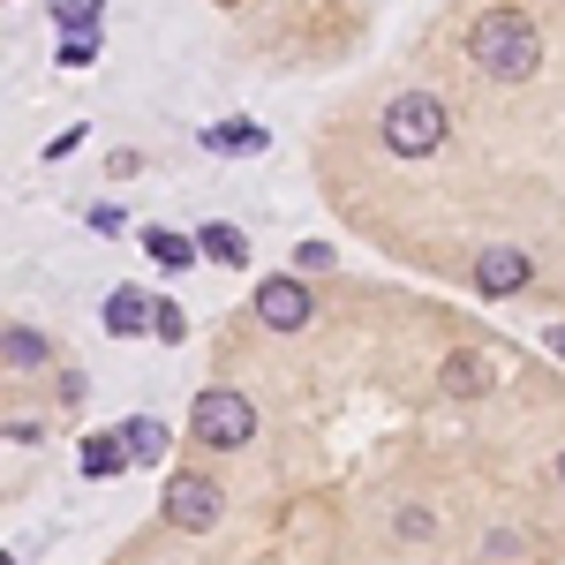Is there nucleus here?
<instances>
[{"mask_svg":"<svg viewBox=\"0 0 565 565\" xmlns=\"http://www.w3.org/2000/svg\"><path fill=\"white\" fill-rule=\"evenodd\" d=\"M468 61H476L490 84H527V76L543 68V31H535V15H521V8H482L476 23H468Z\"/></svg>","mask_w":565,"mask_h":565,"instance_id":"nucleus-1","label":"nucleus"},{"mask_svg":"<svg viewBox=\"0 0 565 565\" xmlns=\"http://www.w3.org/2000/svg\"><path fill=\"white\" fill-rule=\"evenodd\" d=\"M445 129H452V114L430 90H407V98L385 106V151H399V159H430L437 143H445Z\"/></svg>","mask_w":565,"mask_h":565,"instance_id":"nucleus-2","label":"nucleus"},{"mask_svg":"<svg viewBox=\"0 0 565 565\" xmlns=\"http://www.w3.org/2000/svg\"><path fill=\"white\" fill-rule=\"evenodd\" d=\"M196 437H204L212 452H234V445H249V437H257V407H249L242 392L212 385L204 399H196Z\"/></svg>","mask_w":565,"mask_h":565,"instance_id":"nucleus-3","label":"nucleus"},{"mask_svg":"<svg viewBox=\"0 0 565 565\" xmlns=\"http://www.w3.org/2000/svg\"><path fill=\"white\" fill-rule=\"evenodd\" d=\"M167 527H181V535H212L218 527V482L196 476V468H181V476L167 482Z\"/></svg>","mask_w":565,"mask_h":565,"instance_id":"nucleus-4","label":"nucleus"},{"mask_svg":"<svg viewBox=\"0 0 565 565\" xmlns=\"http://www.w3.org/2000/svg\"><path fill=\"white\" fill-rule=\"evenodd\" d=\"M527 279H535V264H527V249H513V242H490L476 257V295H490V302L521 295Z\"/></svg>","mask_w":565,"mask_h":565,"instance_id":"nucleus-5","label":"nucleus"},{"mask_svg":"<svg viewBox=\"0 0 565 565\" xmlns=\"http://www.w3.org/2000/svg\"><path fill=\"white\" fill-rule=\"evenodd\" d=\"M309 309H317V302H309L302 279H264V287H257V317L271 324V332H302Z\"/></svg>","mask_w":565,"mask_h":565,"instance_id":"nucleus-6","label":"nucleus"},{"mask_svg":"<svg viewBox=\"0 0 565 565\" xmlns=\"http://www.w3.org/2000/svg\"><path fill=\"white\" fill-rule=\"evenodd\" d=\"M189 242H196V257H212V264H226V271H242V264H249V234H242V226H196V234H189Z\"/></svg>","mask_w":565,"mask_h":565,"instance_id":"nucleus-7","label":"nucleus"},{"mask_svg":"<svg viewBox=\"0 0 565 565\" xmlns=\"http://www.w3.org/2000/svg\"><path fill=\"white\" fill-rule=\"evenodd\" d=\"M437 385L452 392V399H482V392H490V362H482V354H445V370H437Z\"/></svg>","mask_w":565,"mask_h":565,"instance_id":"nucleus-8","label":"nucleus"},{"mask_svg":"<svg viewBox=\"0 0 565 565\" xmlns=\"http://www.w3.org/2000/svg\"><path fill=\"white\" fill-rule=\"evenodd\" d=\"M121 452H129V468H159L167 460V423L159 415H136L129 430H121Z\"/></svg>","mask_w":565,"mask_h":565,"instance_id":"nucleus-9","label":"nucleus"},{"mask_svg":"<svg viewBox=\"0 0 565 565\" xmlns=\"http://www.w3.org/2000/svg\"><path fill=\"white\" fill-rule=\"evenodd\" d=\"M84 476L106 482V476H129V452H121V430H98L84 437Z\"/></svg>","mask_w":565,"mask_h":565,"instance_id":"nucleus-10","label":"nucleus"},{"mask_svg":"<svg viewBox=\"0 0 565 565\" xmlns=\"http://www.w3.org/2000/svg\"><path fill=\"white\" fill-rule=\"evenodd\" d=\"M143 249H151V264H167V271H189L196 264V242L189 234H167V226H143Z\"/></svg>","mask_w":565,"mask_h":565,"instance_id":"nucleus-11","label":"nucleus"},{"mask_svg":"<svg viewBox=\"0 0 565 565\" xmlns=\"http://www.w3.org/2000/svg\"><path fill=\"white\" fill-rule=\"evenodd\" d=\"M143 317H151V302H143L136 287H121V295L106 302V332H114V340H129V332H143Z\"/></svg>","mask_w":565,"mask_h":565,"instance_id":"nucleus-12","label":"nucleus"},{"mask_svg":"<svg viewBox=\"0 0 565 565\" xmlns=\"http://www.w3.org/2000/svg\"><path fill=\"white\" fill-rule=\"evenodd\" d=\"M98 15H106V0H53V23L61 31H98Z\"/></svg>","mask_w":565,"mask_h":565,"instance_id":"nucleus-13","label":"nucleus"},{"mask_svg":"<svg viewBox=\"0 0 565 565\" xmlns=\"http://www.w3.org/2000/svg\"><path fill=\"white\" fill-rule=\"evenodd\" d=\"M0 354H8L15 370H39V362H45V354H53V348H45L39 332H8V340H0Z\"/></svg>","mask_w":565,"mask_h":565,"instance_id":"nucleus-14","label":"nucleus"},{"mask_svg":"<svg viewBox=\"0 0 565 565\" xmlns=\"http://www.w3.org/2000/svg\"><path fill=\"white\" fill-rule=\"evenodd\" d=\"M98 61V31H61V68H90Z\"/></svg>","mask_w":565,"mask_h":565,"instance_id":"nucleus-15","label":"nucleus"},{"mask_svg":"<svg viewBox=\"0 0 565 565\" xmlns=\"http://www.w3.org/2000/svg\"><path fill=\"white\" fill-rule=\"evenodd\" d=\"M143 332H159V340H167V348H174L181 332H189V317H181L174 302H151V317H143Z\"/></svg>","mask_w":565,"mask_h":565,"instance_id":"nucleus-16","label":"nucleus"},{"mask_svg":"<svg viewBox=\"0 0 565 565\" xmlns=\"http://www.w3.org/2000/svg\"><path fill=\"white\" fill-rule=\"evenodd\" d=\"M204 143H212V151H264V136L242 129V121H234V129H204Z\"/></svg>","mask_w":565,"mask_h":565,"instance_id":"nucleus-17","label":"nucleus"},{"mask_svg":"<svg viewBox=\"0 0 565 565\" xmlns=\"http://www.w3.org/2000/svg\"><path fill=\"white\" fill-rule=\"evenodd\" d=\"M399 535H407V543H430V535H437V521L423 513V505H407V513H399Z\"/></svg>","mask_w":565,"mask_h":565,"instance_id":"nucleus-18","label":"nucleus"},{"mask_svg":"<svg viewBox=\"0 0 565 565\" xmlns=\"http://www.w3.org/2000/svg\"><path fill=\"white\" fill-rule=\"evenodd\" d=\"M543 348H551V354H565V324H551V332H543Z\"/></svg>","mask_w":565,"mask_h":565,"instance_id":"nucleus-19","label":"nucleus"},{"mask_svg":"<svg viewBox=\"0 0 565 565\" xmlns=\"http://www.w3.org/2000/svg\"><path fill=\"white\" fill-rule=\"evenodd\" d=\"M558 482H565V452H558Z\"/></svg>","mask_w":565,"mask_h":565,"instance_id":"nucleus-20","label":"nucleus"},{"mask_svg":"<svg viewBox=\"0 0 565 565\" xmlns=\"http://www.w3.org/2000/svg\"><path fill=\"white\" fill-rule=\"evenodd\" d=\"M0 565H8V558H0Z\"/></svg>","mask_w":565,"mask_h":565,"instance_id":"nucleus-21","label":"nucleus"}]
</instances>
